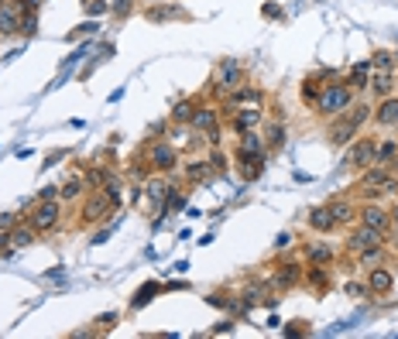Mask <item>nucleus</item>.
I'll use <instances>...</instances> for the list:
<instances>
[{
	"instance_id": "f257e3e1",
	"label": "nucleus",
	"mask_w": 398,
	"mask_h": 339,
	"mask_svg": "<svg viewBox=\"0 0 398 339\" xmlns=\"http://www.w3.org/2000/svg\"><path fill=\"white\" fill-rule=\"evenodd\" d=\"M367 120H371V107L354 100L343 113H336V117L326 120V137H330V144H333V148H347L354 137H360V131H364Z\"/></svg>"
},
{
	"instance_id": "f03ea898",
	"label": "nucleus",
	"mask_w": 398,
	"mask_h": 339,
	"mask_svg": "<svg viewBox=\"0 0 398 339\" xmlns=\"http://www.w3.org/2000/svg\"><path fill=\"white\" fill-rule=\"evenodd\" d=\"M357 100V93L343 83V79H330V83H323V90H319V96H316V113L323 117V120H330V117H336V113H343L350 103Z\"/></svg>"
},
{
	"instance_id": "7ed1b4c3",
	"label": "nucleus",
	"mask_w": 398,
	"mask_h": 339,
	"mask_svg": "<svg viewBox=\"0 0 398 339\" xmlns=\"http://www.w3.org/2000/svg\"><path fill=\"white\" fill-rule=\"evenodd\" d=\"M189 127H192L199 137H203L207 144H213V148L224 141V117H220V110L210 107V103H199V107H196Z\"/></svg>"
},
{
	"instance_id": "20e7f679",
	"label": "nucleus",
	"mask_w": 398,
	"mask_h": 339,
	"mask_svg": "<svg viewBox=\"0 0 398 339\" xmlns=\"http://www.w3.org/2000/svg\"><path fill=\"white\" fill-rule=\"evenodd\" d=\"M178 158H182V151H178L172 141H161V137H155V141L148 144V151H144V161L151 165L155 175H175L178 165H182Z\"/></svg>"
},
{
	"instance_id": "39448f33",
	"label": "nucleus",
	"mask_w": 398,
	"mask_h": 339,
	"mask_svg": "<svg viewBox=\"0 0 398 339\" xmlns=\"http://www.w3.org/2000/svg\"><path fill=\"white\" fill-rule=\"evenodd\" d=\"M110 213H114V202L107 199L103 189H90V192L79 199V223H83V226H96V223H103Z\"/></svg>"
},
{
	"instance_id": "423d86ee",
	"label": "nucleus",
	"mask_w": 398,
	"mask_h": 339,
	"mask_svg": "<svg viewBox=\"0 0 398 339\" xmlns=\"http://www.w3.org/2000/svg\"><path fill=\"white\" fill-rule=\"evenodd\" d=\"M237 86H244V66L237 59H224L213 72V96L227 100V93H234Z\"/></svg>"
},
{
	"instance_id": "0eeeda50",
	"label": "nucleus",
	"mask_w": 398,
	"mask_h": 339,
	"mask_svg": "<svg viewBox=\"0 0 398 339\" xmlns=\"http://www.w3.org/2000/svg\"><path fill=\"white\" fill-rule=\"evenodd\" d=\"M28 223L35 226V233H55L62 223V199H38Z\"/></svg>"
},
{
	"instance_id": "6e6552de",
	"label": "nucleus",
	"mask_w": 398,
	"mask_h": 339,
	"mask_svg": "<svg viewBox=\"0 0 398 339\" xmlns=\"http://www.w3.org/2000/svg\"><path fill=\"white\" fill-rule=\"evenodd\" d=\"M374 137H354L350 144H347V154H343V165L347 168H357V172H364V168H371L374 165Z\"/></svg>"
},
{
	"instance_id": "1a4fd4ad",
	"label": "nucleus",
	"mask_w": 398,
	"mask_h": 339,
	"mask_svg": "<svg viewBox=\"0 0 398 339\" xmlns=\"http://www.w3.org/2000/svg\"><path fill=\"white\" fill-rule=\"evenodd\" d=\"M141 189H144V202H148V209H155L158 216H165V202H168V189H172V182L165 178V175H148L144 182H141Z\"/></svg>"
},
{
	"instance_id": "9d476101",
	"label": "nucleus",
	"mask_w": 398,
	"mask_h": 339,
	"mask_svg": "<svg viewBox=\"0 0 398 339\" xmlns=\"http://www.w3.org/2000/svg\"><path fill=\"white\" fill-rule=\"evenodd\" d=\"M371 247H388V243H384V233H381V230H371V226H364V223H357V226L347 233V250L357 257V254H364V250H371Z\"/></svg>"
},
{
	"instance_id": "9b49d317",
	"label": "nucleus",
	"mask_w": 398,
	"mask_h": 339,
	"mask_svg": "<svg viewBox=\"0 0 398 339\" xmlns=\"http://www.w3.org/2000/svg\"><path fill=\"white\" fill-rule=\"evenodd\" d=\"M302 277H306V267H302L299 260H285V264H278L275 274L268 277V288H275V291H292V288L302 284Z\"/></svg>"
},
{
	"instance_id": "f8f14e48",
	"label": "nucleus",
	"mask_w": 398,
	"mask_h": 339,
	"mask_svg": "<svg viewBox=\"0 0 398 339\" xmlns=\"http://www.w3.org/2000/svg\"><path fill=\"white\" fill-rule=\"evenodd\" d=\"M227 124H230V131H237V134L261 131V124H265V107H237V110L227 113Z\"/></svg>"
},
{
	"instance_id": "ddd939ff",
	"label": "nucleus",
	"mask_w": 398,
	"mask_h": 339,
	"mask_svg": "<svg viewBox=\"0 0 398 339\" xmlns=\"http://www.w3.org/2000/svg\"><path fill=\"white\" fill-rule=\"evenodd\" d=\"M21 21H25V4L21 0H4L0 4V38L21 35Z\"/></svg>"
},
{
	"instance_id": "4468645a",
	"label": "nucleus",
	"mask_w": 398,
	"mask_h": 339,
	"mask_svg": "<svg viewBox=\"0 0 398 339\" xmlns=\"http://www.w3.org/2000/svg\"><path fill=\"white\" fill-rule=\"evenodd\" d=\"M395 90H398V66H388V69H374V72H371L367 93H371L374 100H381V96H391Z\"/></svg>"
},
{
	"instance_id": "2eb2a0df",
	"label": "nucleus",
	"mask_w": 398,
	"mask_h": 339,
	"mask_svg": "<svg viewBox=\"0 0 398 339\" xmlns=\"http://www.w3.org/2000/svg\"><path fill=\"white\" fill-rule=\"evenodd\" d=\"M234 158H237V172H241L244 182H258V178L265 175V168H268V151H261V154L234 151Z\"/></svg>"
},
{
	"instance_id": "dca6fc26",
	"label": "nucleus",
	"mask_w": 398,
	"mask_h": 339,
	"mask_svg": "<svg viewBox=\"0 0 398 339\" xmlns=\"http://www.w3.org/2000/svg\"><path fill=\"white\" fill-rule=\"evenodd\" d=\"M371 120L381 127V131H395L398 127V96H381L374 107H371Z\"/></svg>"
},
{
	"instance_id": "f3484780",
	"label": "nucleus",
	"mask_w": 398,
	"mask_h": 339,
	"mask_svg": "<svg viewBox=\"0 0 398 339\" xmlns=\"http://www.w3.org/2000/svg\"><path fill=\"white\" fill-rule=\"evenodd\" d=\"M357 223H364V226H371V230L388 233V226H391V213H388V209H381L377 202H364V206H357Z\"/></svg>"
},
{
	"instance_id": "a211bd4d",
	"label": "nucleus",
	"mask_w": 398,
	"mask_h": 339,
	"mask_svg": "<svg viewBox=\"0 0 398 339\" xmlns=\"http://www.w3.org/2000/svg\"><path fill=\"white\" fill-rule=\"evenodd\" d=\"M364 288L371 291V295H391V288H395V274H391V267H384V264H377V267H367V281H364Z\"/></svg>"
},
{
	"instance_id": "6ab92c4d",
	"label": "nucleus",
	"mask_w": 398,
	"mask_h": 339,
	"mask_svg": "<svg viewBox=\"0 0 398 339\" xmlns=\"http://www.w3.org/2000/svg\"><path fill=\"white\" fill-rule=\"evenodd\" d=\"M261 137H265V148H268V154H271V151H282V148H285V141H289L285 117H275V120L261 124Z\"/></svg>"
},
{
	"instance_id": "aec40b11",
	"label": "nucleus",
	"mask_w": 398,
	"mask_h": 339,
	"mask_svg": "<svg viewBox=\"0 0 398 339\" xmlns=\"http://www.w3.org/2000/svg\"><path fill=\"white\" fill-rule=\"evenodd\" d=\"M302 257H306V264L313 267V264H333L336 260V247L333 243H326V240H309L306 247H302Z\"/></svg>"
},
{
	"instance_id": "412c9836",
	"label": "nucleus",
	"mask_w": 398,
	"mask_h": 339,
	"mask_svg": "<svg viewBox=\"0 0 398 339\" xmlns=\"http://www.w3.org/2000/svg\"><path fill=\"white\" fill-rule=\"evenodd\" d=\"M182 175H185V182H189V185H210V182L217 178L207 158H196V161H185V165H182Z\"/></svg>"
},
{
	"instance_id": "4be33fe9",
	"label": "nucleus",
	"mask_w": 398,
	"mask_h": 339,
	"mask_svg": "<svg viewBox=\"0 0 398 339\" xmlns=\"http://www.w3.org/2000/svg\"><path fill=\"white\" fill-rule=\"evenodd\" d=\"M374 165L388 168V172H398V141L395 137H384L374 144Z\"/></svg>"
},
{
	"instance_id": "5701e85b",
	"label": "nucleus",
	"mask_w": 398,
	"mask_h": 339,
	"mask_svg": "<svg viewBox=\"0 0 398 339\" xmlns=\"http://www.w3.org/2000/svg\"><path fill=\"white\" fill-rule=\"evenodd\" d=\"M306 223H309V230H313V233H319V236H326V233H333V230H336V219H333L330 206H316V209H309Z\"/></svg>"
},
{
	"instance_id": "b1692460",
	"label": "nucleus",
	"mask_w": 398,
	"mask_h": 339,
	"mask_svg": "<svg viewBox=\"0 0 398 339\" xmlns=\"http://www.w3.org/2000/svg\"><path fill=\"white\" fill-rule=\"evenodd\" d=\"M371 72H374V66L371 62H357V66H350V72H347V86L354 90V93H364L367 90V83H371Z\"/></svg>"
},
{
	"instance_id": "393cba45",
	"label": "nucleus",
	"mask_w": 398,
	"mask_h": 339,
	"mask_svg": "<svg viewBox=\"0 0 398 339\" xmlns=\"http://www.w3.org/2000/svg\"><path fill=\"white\" fill-rule=\"evenodd\" d=\"M90 192V185H86V178L83 175H72L66 185H59V195H62V202H76V199H83Z\"/></svg>"
},
{
	"instance_id": "a878e982",
	"label": "nucleus",
	"mask_w": 398,
	"mask_h": 339,
	"mask_svg": "<svg viewBox=\"0 0 398 339\" xmlns=\"http://www.w3.org/2000/svg\"><path fill=\"white\" fill-rule=\"evenodd\" d=\"M103 192H107V199L114 202V206H120L124 202V189H127V182L117 175V172H107V178H103V185H100Z\"/></svg>"
},
{
	"instance_id": "bb28decb",
	"label": "nucleus",
	"mask_w": 398,
	"mask_h": 339,
	"mask_svg": "<svg viewBox=\"0 0 398 339\" xmlns=\"http://www.w3.org/2000/svg\"><path fill=\"white\" fill-rule=\"evenodd\" d=\"M330 213H333V219H336V226H347V223H354L357 219V206L350 202V199H333L330 202Z\"/></svg>"
},
{
	"instance_id": "cd10ccee",
	"label": "nucleus",
	"mask_w": 398,
	"mask_h": 339,
	"mask_svg": "<svg viewBox=\"0 0 398 339\" xmlns=\"http://www.w3.org/2000/svg\"><path fill=\"white\" fill-rule=\"evenodd\" d=\"M237 151H248V154H261V151H268V148H265V137H261V131L237 134Z\"/></svg>"
},
{
	"instance_id": "c85d7f7f",
	"label": "nucleus",
	"mask_w": 398,
	"mask_h": 339,
	"mask_svg": "<svg viewBox=\"0 0 398 339\" xmlns=\"http://www.w3.org/2000/svg\"><path fill=\"white\" fill-rule=\"evenodd\" d=\"M35 236H38V233H35V226L25 219V223H18V226L11 230V247H18V250H21V247H31V243H35Z\"/></svg>"
},
{
	"instance_id": "c756f323",
	"label": "nucleus",
	"mask_w": 398,
	"mask_h": 339,
	"mask_svg": "<svg viewBox=\"0 0 398 339\" xmlns=\"http://www.w3.org/2000/svg\"><path fill=\"white\" fill-rule=\"evenodd\" d=\"M196 107H199V100H178L175 107H172V124H189L192 120V113H196Z\"/></svg>"
},
{
	"instance_id": "7c9ffc66",
	"label": "nucleus",
	"mask_w": 398,
	"mask_h": 339,
	"mask_svg": "<svg viewBox=\"0 0 398 339\" xmlns=\"http://www.w3.org/2000/svg\"><path fill=\"white\" fill-rule=\"evenodd\" d=\"M158 291H161V284H158V281H148V284H141V288L134 291V298H131V308H134V312H137V308H144V305H148V301H151Z\"/></svg>"
},
{
	"instance_id": "2f4dec72",
	"label": "nucleus",
	"mask_w": 398,
	"mask_h": 339,
	"mask_svg": "<svg viewBox=\"0 0 398 339\" xmlns=\"http://www.w3.org/2000/svg\"><path fill=\"white\" fill-rule=\"evenodd\" d=\"M384 257H388V247H371V250H364V254H357V267H377V264H384Z\"/></svg>"
},
{
	"instance_id": "473e14b6",
	"label": "nucleus",
	"mask_w": 398,
	"mask_h": 339,
	"mask_svg": "<svg viewBox=\"0 0 398 339\" xmlns=\"http://www.w3.org/2000/svg\"><path fill=\"white\" fill-rule=\"evenodd\" d=\"M323 83H326V79H319V76H306V79H302V103H316Z\"/></svg>"
},
{
	"instance_id": "72a5a7b5",
	"label": "nucleus",
	"mask_w": 398,
	"mask_h": 339,
	"mask_svg": "<svg viewBox=\"0 0 398 339\" xmlns=\"http://www.w3.org/2000/svg\"><path fill=\"white\" fill-rule=\"evenodd\" d=\"M178 14H182V11L172 8V4H161V8H148V11H144L148 21H172V18H178Z\"/></svg>"
},
{
	"instance_id": "f704fd0d",
	"label": "nucleus",
	"mask_w": 398,
	"mask_h": 339,
	"mask_svg": "<svg viewBox=\"0 0 398 339\" xmlns=\"http://www.w3.org/2000/svg\"><path fill=\"white\" fill-rule=\"evenodd\" d=\"M207 161H210L213 175H227V168H230V161H227V154L220 151V144H217V148L210 151V158H207Z\"/></svg>"
},
{
	"instance_id": "c9c22d12",
	"label": "nucleus",
	"mask_w": 398,
	"mask_h": 339,
	"mask_svg": "<svg viewBox=\"0 0 398 339\" xmlns=\"http://www.w3.org/2000/svg\"><path fill=\"white\" fill-rule=\"evenodd\" d=\"M306 284H313V288H326V264H313V271H306V277H302Z\"/></svg>"
},
{
	"instance_id": "e433bc0d",
	"label": "nucleus",
	"mask_w": 398,
	"mask_h": 339,
	"mask_svg": "<svg viewBox=\"0 0 398 339\" xmlns=\"http://www.w3.org/2000/svg\"><path fill=\"white\" fill-rule=\"evenodd\" d=\"M117 322H120V312H103V315H96V318H93V325H96L100 332H107V329H114Z\"/></svg>"
},
{
	"instance_id": "4c0bfd02",
	"label": "nucleus",
	"mask_w": 398,
	"mask_h": 339,
	"mask_svg": "<svg viewBox=\"0 0 398 339\" xmlns=\"http://www.w3.org/2000/svg\"><path fill=\"white\" fill-rule=\"evenodd\" d=\"M371 66H374V69H388V66H398V62H395V55H391V52L377 49V52H374V59H371Z\"/></svg>"
},
{
	"instance_id": "58836bf2",
	"label": "nucleus",
	"mask_w": 398,
	"mask_h": 339,
	"mask_svg": "<svg viewBox=\"0 0 398 339\" xmlns=\"http://www.w3.org/2000/svg\"><path fill=\"white\" fill-rule=\"evenodd\" d=\"M107 172H110V168H93V172H86L83 178H86V185H90V189H100V185H103V178H107Z\"/></svg>"
},
{
	"instance_id": "ea45409f",
	"label": "nucleus",
	"mask_w": 398,
	"mask_h": 339,
	"mask_svg": "<svg viewBox=\"0 0 398 339\" xmlns=\"http://www.w3.org/2000/svg\"><path fill=\"white\" fill-rule=\"evenodd\" d=\"M131 8H134V0H114V4H110V11H114L117 18H127Z\"/></svg>"
},
{
	"instance_id": "a19ab883",
	"label": "nucleus",
	"mask_w": 398,
	"mask_h": 339,
	"mask_svg": "<svg viewBox=\"0 0 398 339\" xmlns=\"http://www.w3.org/2000/svg\"><path fill=\"white\" fill-rule=\"evenodd\" d=\"M18 223H21V219H18L14 213H0V230H8V233H11Z\"/></svg>"
},
{
	"instance_id": "79ce46f5",
	"label": "nucleus",
	"mask_w": 398,
	"mask_h": 339,
	"mask_svg": "<svg viewBox=\"0 0 398 339\" xmlns=\"http://www.w3.org/2000/svg\"><path fill=\"white\" fill-rule=\"evenodd\" d=\"M381 195H398V178H395V175H388V178H384V185H381Z\"/></svg>"
},
{
	"instance_id": "37998d69",
	"label": "nucleus",
	"mask_w": 398,
	"mask_h": 339,
	"mask_svg": "<svg viewBox=\"0 0 398 339\" xmlns=\"http://www.w3.org/2000/svg\"><path fill=\"white\" fill-rule=\"evenodd\" d=\"M384 243H388V247L398 254V226H395V223L388 226V233H384Z\"/></svg>"
},
{
	"instance_id": "c03bdc74",
	"label": "nucleus",
	"mask_w": 398,
	"mask_h": 339,
	"mask_svg": "<svg viewBox=\"0 0 398 339\" xmlns=\"http://www.w3.org/2000/svg\"><path fill=\"white\" fill-rule=\"evenodd\" d=\"M38 199H59V185H45V189L38 192Z\"/></svg>"
},
{
	"instance_id": "a18cd8bd",
	"label": "nucleus",
	"mask_w": 398,
	"mask_h": 339,
	"mask_svg": "<svg viewBox=\"0 0 398 339\" xmlns=\"http://www.w3.org/2000/svg\"><path fill=\"white\" fill-rule=\"evenodd\" d=\"M289 243H292V236H289V233H278V236H275V250H285Z\"/></svg>"
},
{
	"instance_id": "49530a36",
	"label": "nucleus",
	"mask_w": 398,
	"mask_h": 339,
	"mask_svg": "<svg viewBox=\"0 0 398 339\" xmlns=\"http://www.w3.org/2000/svg\"><path fill=\"white\" fill-rule=\"evenodd\" d=\"M347 295H350V298H360V295H364V284L350 281V284H347Z\"/></svg>"
},
{
	"instance_id": "de8ad7c7",
	"label": "nucleus",
	"mask_w": 398,
	"mask_h": 339,
	"mask_svg": "<svg viewBox=\"0 0 398 339\" xmlns=\"http://www.w3.org/2000/svg\"><path fill=\"white\" fill-rule=\"evenodd\" d=\"M86 11H90V14H103L107 4H103V0H93V4H86Z\"/></svg>"
},
{
	"instance_id": "09e8293b",
	"label": "nucleus",
	"mask_w": 398,
	"mask_h": 339,
	"mask_svg": "<svg viewBox=\"0 0 398 339\" xmlns=\"http://www.w3.org/2000/svg\"><path fill=\"white\" fill-rule=\"evenodd\" d=\"M230 329H234V322H230V318H227V322H220V325H213V332H217V336H220V332H230Z\"/></svg>"
},
{
	"instance_id": "8fccbe9b",
	"label": "nucleus",
	"mask_w": 398,
	"mask_h": 339,
	"mask_svg": "<svg viewBox=\"0 0 398 339\" xmlns=\"http://www.w3.org/2000/svg\"><path fill=\"white\" fill-rule=\"evenodd\" d=\"M292 336H299V332H306V322H292V329H289Z\"/></svg>"
},
{
	"instance_id": "3c124183",
	"label": "nucleus",
	"mask_w": 398,
	"mask_h": 339,
	"mask_svg": "<svg viewBox=\"0 0 398 339\" xmlns=\"http://www.w3.org/2000/svg\"><path fill=\"white\" fill-rule=\"evenodd\" d=\"M388 213H391V223L398 226V206H395V209H388Z\"/></svg>"
},
{
	"instance_id": "603ef678",
	"label": "nucleus",
	"mask_w": 398,
	"mask_h": 339,
	"mask_svg": "<svg viewBox=\"0 0 398 339\" xmlns=\"http://www.w3.org/2000/svg\"><path fill=\"white\" fill-rule=\"evenodd\" d=\"M0 4H4V0H0Z\"/></svg>"
}]
</instances>
